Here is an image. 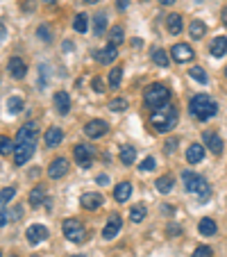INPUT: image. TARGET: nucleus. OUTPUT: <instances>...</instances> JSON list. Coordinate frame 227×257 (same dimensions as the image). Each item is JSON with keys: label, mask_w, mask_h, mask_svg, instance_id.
<instances>
[{"label": "nucleus", "mask_w": 227, "mask_h": 257, "mask_svg": "<svg viewBox=\"0 0 227 257\" xmlns=\"http://www.w3.org/2000/svg\"><path fill=\"white\" fill-rule=\"evenodd\" d=\"M132 196V185L130 182H118L116 185V189H114V200H118V203H125L127 198Z\"/></svg>", "instance_id": "24"}, {"label": "nucleus", "mask_w": 227, "mask_h": 257, "mask_svg": "<svg viewBox=\"0 0 227 257\" xmlns=\"http://www.w3.org/2000/svg\"><path fill=\"white\" fill-rule=\"evenodd\" d=\"M14 196H16V189H14V187H5V189H0V207H3L5 203H10Z\"/></svg>", "instance_id": "38"}, {"label": "nucleus", "mask_w": 227, "mask_h": 257, "mask_svg": "<svg viewBox=\"0 0 227 257\" xmlns=\"http://www.w3.org/2000/svg\"><path fill=\"white\" fill-rule=\"evenodd\" d=\"M41 3H46V5H53L55 0H41Z\"/></svg>", "instance_id": "55"}, {"label": "nucleus", "mask_w": 227, "mask_h": 257, "mask_svg": "<svg viewBox=\"0 0 227 257\" xmlns=\"http://www.w3.org/2000/svg\"><path fill=\"white\" fill-rule=\"evenodd\" d=\"M168 100H170V91H168V87L161 82L150 84L143 93V102H145V107H150V109H157V107L166 105Z\"/></svg>", "instance_id": "4"}, {"label": "nucleus", "mask_w": 227, "mask_h": 257, "mask_svg": "<svg viewBox=\"0 0 227 257\" xmlns=\"http://www.w3.org/2000/svg\"><path fill=\"white\" fill-rule=\"evenodd\" d=\"M155 166H157L155 157H145V160L139 164V171L141 173H148V171H155Z\"/></svg>", "instance_id": "40"}, {"label": "nucleus", "mask_w": 227, "mask_h": 257, "mask_svg": "<svg viewBox=\"0 0 227 257\" xmlns=\"http://www.w3.org/2000/svg\"><path fill=\"white\" fill-rule=\"evenodd\" d=\"M98 185H109V178H107L105 173H102V175H98Z\"/></svg>", "instance_id": "50"}, {"label": "nucleus", "mask_w": 227, "mask_h": 257, "mask_svg": "<svg viewBox=\"0 0 227 257\" xmlns=\"http://www.w3.org/2000/svg\"><path fill=\"white\" fill-rule=\"evenodd\" d=\"M73 157H75V162H78L82 169H89V166H91V162H93L91 148H89V146H84V144H78L75 148H73Z\"/></svg>", "instance_id": "7"}, {"label": "nucleus", "mask_w": 227, "mask_h": 257, "mask_svg": "<svg viewBox=\"0 0 227 257\" xmlns=\"http://www.w3.org/2000/svg\"><path fill=\"white\" fill-rule=\"evenodd\" d=\"M188 75H191L195 82H200V84H207V82H209V78H207V73H204V68H200V66H193L191 71H188Z\"/></svg>", "instance_id": "33"}, {"label": "nucleus", "mask_w": 227, "mask_h": 257, "mask_svg": "<svg viewBox=\"0 0 227 257\" xmlns=\"http://www.w3.org/2000/svg\"><path fill=\"white\" fill-rule=\"evenodd\" d=\"M155 187L159 194H168V191L173 189V178H170V175H161V178H157Z\"/></svg>", "instance_id": "31"}, {"label": "nucleus", "mask_w": 227, "mask_h": 257, "mask_svg": "<svg viewBox=\"0 0 227 257\" xmlns=\"http://www.w3.org/2000/svg\"><path fill=\"white\" fill-rule=\"evenodd\" d=\"M177 148V139H168L166 141V153H173Z\"/></svg>", "instance_id": "46"}, {"label": "nucleus", "mask_w": 227, "mask_h": 257, "mask_svg": "<svg viewBox=\"0 0 227 257\" xmlns=\"http://www.w3.org/2000/svg\"><path fill=\"white\" fill-rule=\"evenodd\" d=\"M225 78H227V66H225Z\"/></svg>", "instance_id": "56"}, {"label": "nucleus", "mask_w": 227, "mask_h": 257, "mask_svg": "<svg viewBox=\"0 0 227 257\" xmlns=\"http://www.w3.org/2000/svg\"><path fill=\"white\" fill-rule=\"evenodd\" d=\"M96 55V62L98 64H102V66H107V64H111V62H116V57H118V50H116V46H111V44H107L102 50H98V53H93Z\"/></svg>", "instance_id": "14"}, {"label": "nucleus", "mask_w": 227, "mask_h": 257, "mask_svg": "<svg viewBox=\"0 0 227 257\" xmlns=\"http://www.w3.org/2000/svg\"><path fill=\"white\" fill-rule=\"evenodd\" d=\"M82 3H87V5H96V3H100V0H82Z\"/></svg>", "instance_id": "54"}, {"label": "nucleus", "mask_w": 227, "mask_h": 257, "mask_svg": "<svg viewBox=\"0 0 227 257\" xmlns=\"http://www.w3.org/2000/svg\"><path fill=\"white\" fill-rule=\"evenodd\" d=\"M143 3H145V0H143Z\"/></svg>", "instance_id": "61"}, {"label": "nucleus", "mask_w": 227, "mask_h": 257, "mask_svg": "<svg viewBox=\"0 0 227 257\" xmlns=\"http://www.w3.org/2000/svg\"><path fill=\"white\" fill-rule=\"evenodd\" d=\"M188 109H191V116L198 118V121H209L211 116H216V114H218L216 100H213V98H209L207 93H198V96L191 98Z\"/></svg>", "instance_id": "2"}, {"label": "nucleus", "mask_w": 227, "mask_h": 257, "mask_svg": "<svg viewBox=\"0 0 227 257\" xmlns=\"http://www.w3.org/2000/svg\"><path fill=\"white\" fill-rule=\"evenodd\" d=\"M30 257H39V255H30Z\"/></svg>", "instance_id": "57"}, {"label": "nucleus", "mask_w": 227, "mask_h": 257, "mask_svg": "<svg viewBox=\"0 0 227 257\" xmlns=\"http://www.w3.org/2000/svg\"><path fill=\"white\" fill-rule=\"evenodd\" d=\"M7 109H10V112H21V109H23V100H21L19 96H12L10 100H7Z\"/></svg>", "instance_id": "39"}, {"label": "nucleus", "mask_w": 227, "mask_h": 257, "mask_svg": "<svg viewBox=\"0 0 227 257\" xmlns=\"http://www.w3.org/2000/svg\"><path fill=\"white\" fill-rule=\"evenodd\" d=\"M46 198V189L44 187H34L32 191H30V205H34V207H39V205H44Z\"/></svg>", "instance_id": "29"}, {"label": "nucleus", "mask_w": 227, "mask_h": 257, "mask_svg": "<svg viewBox=\"0 0 227 257\" xmlns=\"http://www.w3.org/2000/svg\"><path fill=\"white\" fill-rule=\"evenodd\" d=\"M7 221H10V212L0 209V228H3V225H7Z\"/></svg>", "instance_id": "45"}, {"label": "nucleus", "mask_w": 227, "mask_h": 257, "mask_svg": "<svg viewBox=\"0 0 227 257\" xmlns=\"http://www.w3.org/2000/svg\"><path fill=\"white\" fill-rule=\"evenodd\" d=\"M25 237H28L30 243H41L48 239V228H46V225H30Z\"/></svg>", "instance_id": "18"}, {"label": "nucleus", "mask_w": 227, "mask_h": 257, "mask_svg": "<svg viewBox=\"0 0 227 257\" xmlns=\"http://www.w3.org/2000/svg\"><path fill=\"white\" fill-rule=\"evenodd\" d=\"M21 216H23V209H21V207H14V209L10 212V218H12V221H21Z\"/></svg>", "instance_id": "43"}, {"label": "nucleus", "mask_w": 227, "mask_h": 257, "mask_svg": "<svg viewBox=\"0 0 227 257\" xmlns=\"http://www.w3.org/2000/svg\"><path fill=\"white\" fill-rule=\"evenodd\" d=\"M5 37H7V30H5V25H3V23H0V41H3V39H5Z\"/></svg>", "instance_id": "51"}, {"label": "nucleus", "mask_w": 227, "mask_h": 257, "mask_svg": "<svg viewBox=\"0 0 227 257\" xmlns=\"http://www.w3.org/2000/svg\"><path fill=\"white\" fill-rule=\"evenodd\" d=\"M159 3H161V5H166V7H170V5L175 3V0H159Z\"/></svg>", "instance_id": "52"}, {"label": "nucleus", "mask_w": 227, "mask_h": 257, "mask_svg": "<svg viewBox=\"0 0 227 257\" xmlns=\"http://www.w3.org/2000/svg\"><path fill=\"white\" fill-rule=\"evenodd\" d=\"M182 232V228H177V225H168V234L170 237H175V234H179Z\"/></svg>", "instance_id": "49"}, {"label": "nucleus", "mask_w": 227, "mask_h": 257, "mask_svg": "<svg viewBox=\"0 0 227 257\" xmlns=\"http://www.w3.org/2000/svg\"><path fill=\"white\" fill-rule=\"evenodd\" d=\"M213 255V250L209 246H198L193 250V257H211Z\"/></svg>", "instance_id": "42"}, {"label": "nucleus", "mask_w": 227, "mask_h": 257, "mask_svg": "<svg viewBox=\"0 0 227 257\" xmlns=\"http://www.w3.org/2000/svg\"><path fill=\"white\" fill-rule=\"evenodd\" d=\"M10 257H19V255H10Z\"/></svg>", "instance_id": "59"}, {"label": "nucleus", "mask_w": 227, "mask_h": 257, "mask_svg": "<svg viewBox=\"0 0 227 257\" xmlns=\"http://www.w3.org/2000/svg\"><path fill=\"white\" fill-rule=\"evenodd\" d=\"M127 5H130V0H116V10L118 12H125Z\"/></svg>", "instance_id": "47"}, {"label": "nucleus", "mask_w": 227, "mask_h": 257, "mask_svg": "<svg viewBox=\"0 0 227 257\" xmlns=\"http://www.w3.org/2000/svg\"><path fill=\"white\" fill-rule=\"evenodd\" d=\"M53 102H55V109H57V114L66 116L68 109H71V96H68V91H55Z\"/></svg>", "instance_id": "16"}, {"label": "nucleus", "mask_w": 227, "mask_h": 257, "mask_svg": "<svg viewBox=\"0 0 227 257\" xmlns=\"http://www.w3.org/2000/svg\"><path fill=\"white\" fill-rule=\"evenodd\" d=\"M87 28H89V16L87 14H78L75 16V21H73V30L75 32H87Z\"/></svg>", "instance_id": "32"}, {"label": "nucleus", "mask_w": 227, "mask_h": 257, "mask_svg": "<svg viewBox=\"0 0 227 257\" xmlns=\"http://www.w3.org/2000/svg\"><path fill=\"white\" fill-rule=\"evenodd\" d=\"M209 53H211L213 57H222V55H227V37H216V39L209 44Z\"/></svg>", "instance_id": "23"}, {"label": "nucleus", "mask_w": 227, "mask_h": 257, "mask_svg": "<svg viewBox=\"0 0 227 257\" xmlns=\"http://www.w3.org/2000/svg\"><path fill=\"white\" fill-rule=\"evenodd\" d=\"M7 71H10L12 78H16V80H23L25 75H28V66H25V62L21 57H12L10 62H7Z\"/></svg>", "instance_id": "17"}, {"label": "nucleus", "mask_w": 227, "mask_h": 257, "mask_svg": "<svg viewBox=\"0 0 227 257\" xmlns=\"http://www.w3.org/2000/svg\"><path fill=\"white\" fill-rule=\"evenodd\" d=\"M222 23L227 25V7H225V10H222Z\"/></svg>", "instance_id": "53"}, {"label": "nucleus", "mask_w": 227, "mask_h": 257, "mask_svg": "<svg viewBox=\"0 0 227 257\" xmlns=\"http://www.w3.org/2000/svg\"><path fill=\"white\" fill-rule=\"evenodd\" d=\"M37 37H39L44 44H50V28L48 25H39V28H37Z\"/></svg>", "instance_id": "41"}, {"label": "nucleus", "mask_w": 227, "mask_h": 257, "mask_svg": "<svg viewBox=\"0 0 227 257\" xmlns=\"http://www.w3.org/2000/svg\"><path fill=\"white\" fill-rule=\"evenodd\" d=\"M170 53H166L164 48H152V62L157 64V66H161V68H166L170 64V57H168Z\"/></svg>", "instance_id": "26"}, {"label": "nucleus", "mask_w": 227, "mask_h": 257, "mask_svg": "<svg viewBox=\"0 0 227 257\" xmlns=\"http://www.w3.org/2000/svg\"><path fill=\"white\" fill-rule=\"evenodd\" d=\"M73 257H82V255H73Z\"/></svg>", "instance_id": "58"}, {"label": "nucleus", "mask_w": 227, "mask_h": 257, "mask_svg": "<svg viewBox=\"0 0 227 257\" xmlns=\"http://www.w3.org/2000/svg\"><path fill=\"white\" fill-rule=\"evenodd\" d=\"M16 144H37V123L28 121L16 135Z\"/></svg>", "instance_id": "9"}, {"label": "nucleus", "mask_w": 227, "mask_h": 257, "mask_svg": "<svg viewBox=\"0 0 227 257\" xmlns=\"http://www.w3.org/2000/svg\"><path fill=\"white\" fill-rule=\"evenodd\" d=\"M0 257H3V252H0Z\"/></svg>", "instance_id": "60"}, {"label": "nucleus", "mask_w": 227, "mask_h": 257, "mask_svg": "<svg viewBox=\"0 0 227 257\" xmlns=\"http://www.w3.org/2000/svg\"><path fill=\"white\" fill-rule=\"evenodd\" d=\"M121 225H123L121 216H118V214H111L109 221H107V225L102 228V237H105L107 241H109V239H114L118 232H121Z\"/></svg>", "instance_id": "12"}, {"label": "nucleus", "mask_w": 227, "mask_h": 257, "mask_svg": "<svg viewBox=\"0 0 227 257\" xmlns=\"http://www.w3.org/2000/svg\"><path fill=\"white\" fill-rule=\"evenodd\" d=\"M170 57H173L175 62L184 64V62H191V59L195 57V53L188 44H175L173 48H170Z\"/></svg>", "instance_id": "6"}, {"label": "nucleus", "mask_w": 227, "mask_h": 257, "mask_svg": "<svg viewBox=\"0 0 227 257\" xmlns=\"http://www.w3.org/2000/svg\"><path fill=\"white\" fill-rule=\"evenodd\" d=\"M166 28H168L170 34H182V30H184L182 14H170V16H166Z\"/></svg>", "instance_id": "22"}, {"label": "nucleus", "mask_w": 227, "mask_h": 257, "mask_svg": "<svg viewBox=\"0 0 227 257\" xmlns=\"http://www.w3.org/2000/svg\"><path fill=\"white\" fill-rule=\"evenodd\" d=\"M105 203V198H102L100 194H96V191H89V194H82V198H80V205H82V209H89V212H96L100 205Z\"/></svg>", "instance_id": "13"}, {"label": "nucleus", "mask_w": 227, "mask_h": 257, "mask_svg": "<svg viewBox=\"0 0 227 257\" xmlns=\"http://www.w3.org/2000/svg\"><path fill=\"white\" fill-rule=\"evenodd\" d=\"M204 157V144H191L188 146V151H186V162L188 164H200Z\"/></svg>", "instance_id": "19"}, {"label": "nucleus", "mask_w": 227, "mask_h": 257, "mask_svg": "<svg viewBox=\"0 0 227 257\" xmlns=\"http://www.w3.org/2000/svg\"><path fill=\"white\" fill-rule=\"evenodd\" d=\"M202 141H204V146L209 148V153H213V155H220V153H222V139L216 135V132L207 130L202 135Z\"/></svg>", "instance_id": "15"}, {"label": "nucleus", "mask_w": 227, "mask_h": 257, "mask_svg": "<svg viewBox=\"0 0 227 257\" xmlns=\"http://www.w3.org/2000/svg\"><path fill=\"white\" fill-rule=\"evenodd\" d=\"M109 109L111 112H123V109H127V98H114V100H109Z\"/></svg>", "instance_id": "37"}, {"label": "nucleus", "mask_w": 227, "mask_h": 257, "mask_svg": "<svg viewBox=\"0 0 227 257\" xmlns=\"http://www.w3.org/2000/svg\"><path fill=\"white\" fill-rule=\"evenodd\" d=\"M121 164H125V166H130V164H134V160H136V151H134V146H121Z\"/></svg>", "instance_id": "27"}, {"label": "nucleus", "mask_w": 227, "mask_h": 257, "mask_svg": "<svg viewBox=\"0 0 227 257\" xmlns=\"http://www.w3.org/2000/svg\"><path fill=\"white\" fill-rule=\"evenodd\" d=\"M62 230H64V237L73 243H82V241H87V237H89L87 228H84V223L80 218H66L62 223Z\"/></svg>", "instance_id": "5"}, {"label": "nucleus", "mask_w": 227, "mask_h": 257, "mask_svg": "<svg viewBox=\"0 0 227 257\" xmlns=\"http://www.w3.org/2000/svg\"><path fill=\"white\" fill-rule=\"evenodd\" d=\"M66 173H68V160H66V157H57V160L50 162V166H48V175H50L53 180L64 178Z\"/></svg>", "instance_id": "11"}, {"label": "nucleus", "mask_w": 227, "mask_h": 257, "mask_svg": "<svg viewBox=\"0 0 227 257\" xmlns=\"http://www.w3.org/2000/svg\"><path fill=\"white\" fill-rule=\"evenodd\" d=\"M123 41H125V32H123L121 25H114V28L109 30V44L111 46H121Z\"/></svg>", "instance_id": "30"}, {"label": "nucleus", "mask_w": 227, "mask_h": 257, "mask_svg": "<svg viewBox=\"0 0 227 257\" xmlns=\"http://www.w3.org/2000/svg\"><path fill=\"white\" fill-rule=\"evenodd\" d=\"M198 230H200V234H202V237H213V234L218 232V225H216V221H213V218L204 216V218H200Z\"/></svg>", "instance_id": "20"}, {"label": "nucleus", "mask_w": 227, "mask_h": 257, "mask_svg": "<svg viewBox=\"0 0 227 257\" xmlns=\"http://www.w3.org/2000/svg\"><path fill=\"white\" fill-rule=\"evenodd\" d=\"M14 151V146H12V139L5 135H0V155H10Z\"/></svg>", "instance_id": "36"}, {"label": "nucleus", "mask_w": 227, "mask_h": 257, "mask_svg": "<svg viewBox=\"0 0 227 257\" xmlns=\"http://www.w3.org/2000/svg\"><path fill=\"white\" fill-rule=\"evenodd\" d=\"M121 78H123V68H121V66L111 68V71H109V87L116 89L118 84H121Z\"/></svg>", "instance_id": "34"}, {"label": "nucleus", "mask_w": 227, "mask_h": 257, "mask_svg": "<svg viewBox=\"0 0 227 257\" xmlns=\"http://www.w3.org/2000/svg\"><path fill=\"white\" fill-rule=\"evenodd\" d=\"M107 132H109V125H107L102 118H93V121H89L87 125H84V135L91 137V139H98V137H105Z\"/></svg>", "instance_id": "8"}, {"label": "nucleus", "mask_w": 227, "mask_h": 257, "mask_svg": "<svg viewBox=\"0 0 227 257\" xmlns=\"http://www.w3.org/2000/svg\"><path fill=\"white\" fill-rule=\"evenodd\" d=\"M34 146L37 144H16V151H14V162L16 164H28L30 157L34 155Z\"/></svg>", "instance_id": "10"}, {"label": "nucleus", "mask_w": 227, "mask_h": 257, "mask_svg": "<svg viewBox=\"0 0 227 257\" xmlns=\"http://www.w3.org/2000/svg\"><path fill=\"white\" fill-rule=\"evenodd\" d=\"M105 30H107V14L100 12V14L93 16V32H96V37H102Z\"/></svg>", "instance_id": "28"}, {"label": "nucleus", "mask_w": 227, "mask_h": 257, "mask_svg": "<svg viewBox=\"0 0 227 257\" xmlns=\"http://www.w3.org/2000/svg\"><path fill=\"white\" fill-rule=\"evenodd\" d=\"M130 218L134 221V223H141V221L145 218V207L143 205H134V207L130 209Z\"/></svg>", "instance_id": "35"}, {"label": "nucleus", "mask_w": 227, "mask_h": 257, "mask_svg": "<svg viewBox=\"0 0 227 257\" xmlns=\"http://www.w3.org/2000/svg\"><path fill=\"white\" fill-rule=\"evenodd\" d=\"M182 180H184V187H186V191H191V194L198 196L200 203H207L209 196H211V189H209L207 180H204L202 175L193 173V171H184Z\"/></svg>", "instance_id": "3"}, {"label": "nucleus", "mask_w": 227, "mask_h": 257, "mask_svg": "<svg viewBox=\"0 0 227 257\" xmlns=\"http://www.w3.org/2000/svg\"><path fill=\"white\" fill-rule=\"evenodd\" d=\"M179 121V114H177V107L175 105H161L157 109H152L150 114V125L155 127L157 132H170Z\"/></svg>", "instance_id": "1"}, {"label": "nucleus", "mask_w": 227, "mask_h": 257, "mask_svg": "<svg viewBox=\"0 0 227 257\" xmlns=\"http://www.w3.org/2000/svg\"><path fill=\"white\" fill-rule=\"evenodd\" d=\"M188 32H191V39L200 41L204 37V32H207V25H204L200 19H195V21H191V28H188Z\"/></svg>", "instance_id": "25"}, {"label": "nucleus", "mask_w": 227, "mask_h": 257, "mask_svg": "<svg viewBox=\"0 0 227 257\" xmlns=\"http://www.w3.org/2000/svg\"><path fill=\"white\" fill-rule=\"evenodd\" d=\"M91 84H93V89H96L98 93H102V91H105V82H102L100 78H93V82H91Z\"/></svg>", "instance_id": "44"}, {"label": "nucleus", "mask_w": 227, "mask_h": 257, "mask_svg": "<svg viewBox=\"0 0 227 257\" xmlns=\"http://www.w3.org/2000/svg\"><path fill=\"white\" fill-rule=\"evenodd\" d=\"M21 5H23V10H25V12H32V10H34V3H32V0H23Z\"/></svg>", "instance_id": "48"}, {"label": "nucleus", "mask_w": 227, "mask_h": 257, "mask_svg": "<svg viewBox=\"0 0 227 257\" xmlns=\"http://www.w3.org/2000/svg\"><path fill=\"white\" fill-rule=\"evenodd\" d=\"M62 139H64V132H62V127H48V132H46V137H44V141H46V146L48 148H53V146H59L62 144Z\"/></svg>", "instance_id": "21"}]
</instances>
